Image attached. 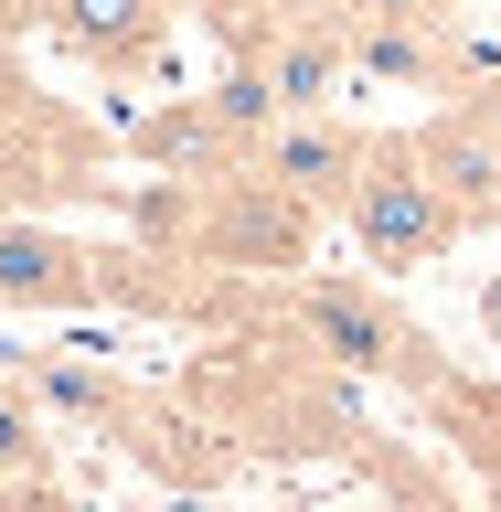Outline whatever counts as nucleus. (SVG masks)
<instances>
[{
  "instance_id": "f257e3e1",
  "label": "nucleus",
  "mask_w": 501,
  "mask_h": 512,
  "mask_svg": "<svg viewBox=\"0 0 501 512\" xmlns=\"http://www.w3.org/2000/svg\"><path fill=\"white\" fill-rule=\"evenodd\" d=\"M342 235L363 246V267H384V278H406V267H427V256H448L470 224L448 214V192L427 182V160H416V139H374V160H363V182H352L342 203Z\"/></svg>"
},
{
  "instance_id": "f03ea898",
  "label": "nucleus",
  "mask_w": 501,
  "mask_h": 512,
  "mask_svg": "<svg viewBox=\"0 0 501 512\" xmlns=\"http://www.w3.org/2000/svg\"><path fill=\"white\" fill-rule=\"evenodd\" d=\"M288 320H299V331H310L331 363H352V374L438 384V363H427V331H416V320H395L374 288H352V278H310L299 299H288Z\"/></svg>"
},
{
  "instance_id": "7ed1b4c3",
  "label": "nucleus",
  "mask_w": 501,
  "mask_h": 512,
  "mask_svg": "<svg viewBox=\"0 0 501 512\" xmlns=\"http://www.w3.org/2000/svg\"><path fill=\"white\" fill-rule=\"evenodd\" d=\"M363 160H374V139L320 107V118H278V128L246 150V171H256V182H278V192H299L310 214H342L352 182H363Z\"/></svg>"
},
{
  "instance_id": "20e7f679",
  "label": "nucleus",
  "mask_w": 501,
  "mask_h": 512,
  "mask_svg": "<svg viewBox=\"0 0 501 512\" xmlns=\"http://www.w3.org/2000/svg\"><path fill=\"white\" fill-rule=\"evenodd\" d=\"M0 299L11 310H96V299H118V256L43 235V224H0Z\"/></svg>"
},
{
  "instance_id": "39448f33",
  "label": "nucleus",
  "mask_w": 501,
  "mask_h": 512,
  "mask_svg": "<svg viewBox=\"0 0 501 512\" xmlns=\"http://www.w3.org/2000/svg\"><path fill=\"white\" fill-rule=\"evenodd\" d=\"M310 203L278 182H256V171H235V182L214 192V214H203V246L224 256V267H299L310 256Z\"/></svg>"
},
{
  "instance_id": "423d86ee",
  "label": "nucleus",
  "mask_w": 501,
  "mask_h": 512,
  "mask_svg": "<svg viewBox=\"0 0 501 512\" xmlns=\"http://www.w3.org/2000/svg\"><path fill=\"white\" fill-rule=\"evenodd\" d=\"M416 160H427V182L448 192V214L470 224H501V139H491V107H438V118L416 128Z\"/></svg>"
},
{
  "instance_id": "0eeeda50",
  "label": "nucleus",
  "mask_w": 501,
  "mask_h": 512,
  "mask_svg": "<svg viewBox=\"0 0 501 512\" xmlns=\"http://www.w3.org/2000/svg\"><path fill=\"white\" fill-rule=\"evenodd\" d=\"M54 32L86 64H107V75H139V64L160 54L171 11H160V0H54Z\"/></svg>"
},
{
  "instance_id": "6e6552de",
  "label": "nucleus",
  "mask_w": 501,
  "mask_h": 512,
  "mask_svg": "<svg viewBox=\"0 0 501 512\" xmlns=\"http://www.w3.org/2000/svg\"><path fill=\"white\" fill-rule=\"evenodd\" d=\"M43 480V416L0 384V491H32Z\"/></svg>"
},
{
  "instance_id": "1a4fd4ad",
  "label": "nucleus",
  "mask_w": 501,
  "mask_h": 512,
  "mask_svg": "<svg viewBox=\"0 0 501 512\" xmlns=\"http://www.w3.org/2000/svg\"><path fill=\"white\" fill-rule=\"evenodd\" d=\"M363 32H448L459 22V0H342Z\"/></svg>"
},
{
  "instance_id": "9d476101",
  "label": "nucleus",
  "mask_w": 501,
  "mask_h": 512,
  "mask_svg": "<svg viewBox=\"0 0 501 512\" xmlns=\"http://www.w3.org/2000/svg\"><path fill=\"white\" fill-rule=\"evenodd\" d=\"M0 512H86V502H64L54 480H32V491H0Z\"/></svg>"
},
{
  "instance_id": "9b49d317",
  "label": "nucleus",
  "mask_w": 501,
  "mask_h": 512,
  "mask_svg": "<svg viewBox=\"0 0 501 512\" xmlns=\"http://www.w3.org/2000/svg\"><path fill=\"white\" fill-rule=\"evenodd\" d=\"M480 320H491V331H501V278H491V299H480Z\"/></svg>"
},
{
  "instance_id": "f8f14e48",
  "label": "nucleus",
  "mask_w": 501,
  "mask_h": 512,
  "mask_svg": "<svg viewBox=\"0 0 501 512\" xmlns=\"http://www.w3.org/2000/svg\"><path fill=\"white\" fill-rule=\"evenodd\" d=\"M491 139H501V96H491Z\"/></svg>"
}]
</instances>
